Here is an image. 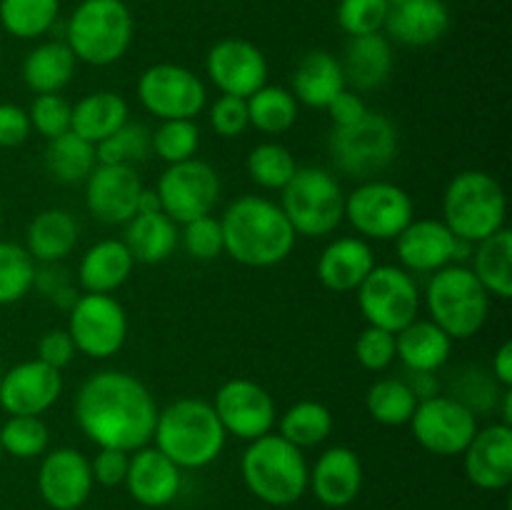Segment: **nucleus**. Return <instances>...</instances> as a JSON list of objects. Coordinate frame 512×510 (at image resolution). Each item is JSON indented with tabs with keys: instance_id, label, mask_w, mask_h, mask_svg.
Instances as JSON below:
<instances>
[{
	"instance_id": "nucleus-1",
	"label": "nucleus",
	"mask_w": 512,
	"mask_h": 510,
	"mask_svg": "<svg viewBox=\"0 0 512 510\" xmlns=\"http://www.w3.org/2000/svg\"><path fill=\"white\" fill-rule=\"evenodd\" d=\"M73 413L90 443L133 453L153 440L158 403L133 373L100 370L78 388Z\"/></svg>"
},
{
	"instance_id": "nucleus-2",
	"label": "nucleus",
	"mask_w": 512,
	"mask_h": 510,
	"mask_svg": "<svg viewBox=\"0 0 512 510\" xmlns=\"http://www.w3.org/2000/svg\"><path fill=\"white\" fill-rule=\"evenodd\" d=\"M225 253L248 268H273L295 248L293 225L278 203L260 195H240L220 218Z\"/></svg>"
},
{
	"instance_id": "nucleus-3",
	"label": "nucleus",
	"mask_w": 512,
	"mask_h": 510,
	"mask_svg": "<svg viewBox=\"0 0 512 510\" xmlns=\"http://www.w3.org/2000/svg\"><path fill=\"white\" fill-rule=\"evenodd\" d=\"M225 438L228 433L208 400L178 398L158 410L153 430L155 448L180 470H198L218 460Z\"/></svg>"
},
{
	"instance_id": "nucleus-4",
	"label": "nucleus",
	"mask_w": 512,
	"mask_h": 510,
	"mask_svg": "<svg viewBox=\"0 0 512 510\" xmlns=\"http://www.w3.org/2000/svg\"><path fill=\"white\" fill-rule=\"evenodd\" d=\"M240 475L255 498L285 508L305 495L310 468L298 445L288 443L283 435L268 433L250 440L240 458Z\"/></svg>"
},
{
	"instance_id": "nucleus-5",
	"label": "nucleus",
	"mask_w": 512,
	"mask_h": 510,
	"mask_svg": "<svg viewBox=\"0 0 512 510\" xmlns=\"http://www.w3.org/2000/svg\"><path fill=\"white\" fill-rule=\"evenodd\" d=\"M503 185L485 170H463L453 175L443 195V223L458 240L475 245L505 228Z\"/></svg>"
},
{
	"instance_id": "nucleus-6",
	"label": "nucleus",
	"mask_w": 512,
	"mask_h": 510,
	"mask_svg": "<svg viewBox=\"0 0 512 510\" xmlns=\"http://www.w3.org/2000/svg\"><path fill=\"white\" fill-rule=\"evenodd\" d=\"M425 305L430 320L450 340H468L488 320L490 295L468 265L453 263L435 270L425 288Z\"/></svg>"
},
{
	"instance_id": "nucleus-7",
	"label": "nucleus",
	"mask_w": 512,
	"mask_h": 510,
	"mask_svg": "<svg viewBox=\"0 0 512 510\" xmlns=\"http://www.w3.org/2000/svg\"><path fill=\"white\" fill-rule=\"evenodd\" d=\"M133 13L123 0H83L68 20V48L88 65H113L133 43Z\"/></svg>"
},
{
	"instance_id": "nucleus-8",
	"label": "nucleus",
	"mask_w": 512,
	"mask_h": 510,
	"mask_svg": "<svg viewBox=\"0 0 512 510\" xmlns=\"http://www.w3.org/2000/svg\"><path fill=\"white\" fill-rule=\"evenodd\" d=\"M280 210L295 235L303 238H325L345 218V193L338 178L325 168H298L285 185Z\"/></svg>"
},
{
	"instance_id": "nucleus-9",
	"label": "nucleus",
	"mask_w": 512,
	"mask_h": 510,
	"mask_svg": "<svg viewBox=\"0 0 512 510\" xmlns=\"http://www.w3.org/2000/svg\"><path fill=\"white\" fill-rule=\"evenodd\" d=\"M330 158L340 173L358 180H373L393 165L398 155V128L383 113H368L353 125L333 128L328 140Z\"/></svg>"
},
{
	"instance_id": "nucleus-10",
	"label": "nucleus",
	"mask_w": 512,
	"mask_h": 510,
	"mask_svg": "<svg viewBox=\"0 0 512 510\" xmlns=\"http://www.w3.org/2000/svg\"><path fill=\"white\" fill-rule=\"evenodd\" d=\"M413 215L408 190L390 180H363L345 195V218L363 240H395Z\"/></svg>"
},
{
	"instance_id": "nucleus-11",
	"label": "nucleus",
	"mask_w": 512,
	"mask_h": 510,
	"mask_svg": "<svg viewBox=\"0 0 512 510\" xmlns=\"http://www.w3.org/2000/svg\"><path fill=\"white\" fill-rule=\"evenodd\" d=\"M358 305L373 328L400 333L418 320L420 290L413 275L398 265H375L358 288Z\"/></svg>"
},
{
	"instance_id": "nucleus-12",
	"label": "nucleus",
	"mask_w": 512,
	"mask_h": 510,
	"mask_svg": "<svg viewBox=\"0 0 512 510\" xmlns=\"http://www.w3.org/2000/svg\"><path fill=\"white\" fill-rule=\"evenodd\" d=\"M220 190L223 185L218 170L200 158L168 165L155 185L163 213L180 225L213 213L220 200Z\"/></svg>"
},
{
	"instance_id": "nucleus-13",
	"label": "nucleus",
	"mask_w": 512,
	"mask_h": 510,
	"mask_svg": "<svg viewBox=\"0 0 512 510\" xmlns=\"http://www.w3.org/2000/svg\"><path fill=\"white\" fill-rule=\"evenodd\" d=\"M138 98L158 120H195L208 103V90L185 65L158 63L140 73Z\"/></svg>"
},
{
	"instance_id": "nucleus-14",
	"label": "nucleus",
	"mask_w": 512,
	"mask_h": 510,
	"mask_svg": "<svg viewBox=\"0 0 512 510\" xmlns=\"http://www.w3.org/2000/svg\"><path fill=\"white\" fill-rule=\"evenodd\" d=\"M78 353L105 360L120 353L128 338V315L113 295L85 293L70 305L68 328Z\"/></svg>"
},
{
	"instance_id": "nucleus-15",
	"label": "nucleus",
	"mask_w": 512,
	"mask_h": 510,
	"mask_svg": "<svg viewBox=\"0 0 512 510\" xmlns=\"http://www.w3.org/2000/svg\"><path fill=\"white\" fill-rule=\"evenodd\" d=\"M408 425L420 448L440 458H450V455H463L473 435L478 433V415L453 395L435 393L418 400V408Z\"/></svg>"
},
{
	"instance_id": "nucleus-16",
	"label": "nucleus",
	"mask_w": 512,
	"mask_h": 510,
	"mask_svg": "<svg viewBox=\"0 0 512 510\" xmlns=\"http://www.w3.org/2000/svg\"><path fill=\"white\" fill-rule=\"evenodd\" d=\"M213 408L225 433L248 440V443L260 435L273 433L275 423H278V408H275L273 395L250 378L225 380L215 393Z\"/></svg>"
},
{
	"instance_id": "nucleus-17",
	"label": "nucleus",
	"mask_w": 512,
	"mask_h": 510,
	"mask_svg": "<svg viewBox=\"0 0 512 510\" xmlns=\"http://www.w3.org/2000/svg\"><path fill=\"white\" fill-rule=\"evenodd\" d=\"M205 73L223 95L250 98L268 85V60L250 40L223 38L208 50Z\"/></svg>"
},
{
	"instance_id": "nucleus-18",
	"label": "nucleus",
	"mask_w": 512,
	"mask_h": 510,
	"mask_svg": "<svg viewBox=\"0 0 512 510\" xmlns=\"http://www.w3.org/2000/svg\"><path fill=\"white\" fill-rule=\"evenodd\" d=\"M395 250L408 273H435V270L463 260L470 243L458 240L443 220H410L395 238Z\"/></svg>"
},
{
	"instance_id": "nucleus-19",
	"label": "nucleus",
	"mask_w": 512,
	"mask_h": 510,
	"mask_svg": "<svg viewBox=\"0 0 512 510\" xmlns=\"http://www.w3.org/2000/svg\"><path fill=\"white\" fill-rule=\"evenodd\" d=\"M63 393L60 370L43 360H25L3 370L0 380V408L8 415H43L53 408Z\"/></svg>"
},
{
	"instance_id": "nucleus-20",
	"label": "nucleus",
	"mask_w": 512,
	"mask_h": 510,
	"mask_svg": "<svg viewBox=\"0 0 512 510\" xmlns=\"http://www.w3.org/2000/svg\"><path fill=\"white\" fill-rule=\"evenodd\" d=\"M143 183L130 165H95L85 180V205L105 225H125L138 213Z\"/></svg>"
},
{
	"instance_id": "nucleus-21",
	"label": "nucleus",
	"mask_w": 512,
	"mask_h": 510,
	"mask_svg": "<svg viewBox=\"0 0 512 510\" xmlns=\"http://www.w3.org/2000/svg\"><path fill=\"white\" fill-rule=\"evenodd\" d=\"M93 483L90 460L75 448L50 450L40 463V498L53 510H78L93 493Z\"/></svg>"
},
{
	"instance_id": "nucleus-22",
	"label": "nucleus",
	"mask_w": 512,
	"mask_h": 510,
	"mask_svg": "<svg viewBox=\"0 0 512 510\" xmlns=\"http://www.w3.org/2000/svg\"><path fill=\"white\" fill-rule=\"evenodd\" d=\"M465 475L480 490H503L512 483V425L495 423L473 435L463 450Z\"/></svg>"
},
{
	"instance_id": "nucleus-23",
	"label": "nucleus",
	"mask_w": 512,
	"mask_h": 510,
	"mask_svg": "<svg viewBox=\"0 0 512 510\" xmlns=\"http://www.w3.org/2000/svg\"><path fill=\"white\" fill-rule=\"evenodd\" d=\"M183 475L180 468L170 458H165L155 445H143V448L130 453L128 475H125V488L145 508H163L173 503L180 493Z\"/></svg>"
},
{
	"instance_id": "nucleus-24",
	"label": "nucleus",
	"mask_w": 512,
	"mask_h": 510,
	"mask_svg": "<svg viewBox=\"0 0 512 510\" xmlns=\"http://www.w3.org/2000/svg\"><path fill=\"white\" fill-rule=\"evenodd\" d=\"M308 488H313L315 498L328 508H345L353 503L363 488V463L358 453L345 445L325 450L310 470Z\"/></svg>"
},
{
	"instance_id": "nucleus-25",
	"label": "nucleus",
	"mask_w": 512,
	"mask_h": 510,
	"mask_svg": "<svg viewBox=\"0 0 512 510\" xmlns=\"http://www.w3.org/2000/svg\"><path fill=\"white\" fill-rule=\"evenodd\" d=\"M450 28V10L445 0H400L390 5L385 35L400 45L428 48L438 43Z\"/></svg>"
},
{
	"instance_id": "nucleus-26",
	"label": "nucleus",
	"mask_w": 512,
	"mask_h": 510,
	"mask_svg": "<svg viewBox=\"0 0 512 510\" xmlns=\"http://www.w3.org/2000/svg\"><path fill=\"white\" fill-rule=\"evenodd\" d=\"M393 65V43L383 33L353 35V38H348L343 50V60H340L345 85H350V90L380 88V85L388 83L390 73H393Z\"/></svg>"
},
{
	"instance_id": "nucleus-27",
	"label": "nucleus",
	"mask_w": 512,
	"mask_h": 510,
	"mask_svg": "<svg viewBox=\"0 0 512 510\" xmlns=\"http://www.w3.org/2000/svg\"><path fill=\"white\" fill-rule=\"evenodd\" d=\"M375 268V253L363 238H335L323 248L318 258V278L333 293H350Z\"/></svg>"
},
{
	"instance_id": "nucleus-28",
	"label": "nucleus",
	"mask_w": 512,
	"mask_h": 510,
	"mask_svg": "<svg viewBox=\"0 0 512 510\" xmlns=\"http://www.w3.org/2000/svg\"><path fill=\"white\" fill-rule=\"evenodd\" d=\"M293 98L308 108L325 110L338 93H343L345 85L340 60L328 50H310L298 60L293 70Z\"/></svg>"
},
{
	"instance_id": "nucleus-29",
	"label": "nucleus",
	"mask_w": 512,
	"mask_h": 510,
	"mask_svg": "<svg viewBox=\"0 0 512 510\" xmlns=\"http://www.w3.org/2000/svg\"><path fill=\"white\" fill-rule=\"evenodd\" d=\"M133 255L123 240H100L85 250L78 265V280L85 293L113 295L133 273Z\"/></svg>"
},
{
	"instance_id": "nucleus-30",
	"label": "nucleus",
	"mask_w": 512,
	"mask_h": 510,
	"mask_svg": "<svg viewBox=\"0 0 512 510\" xmlns=\"http://www.w3.org/2000/svg\"><path fill=\"white\" fill-rule=\"evenodd\" d=\"M453 353V340L433 320H413L395 333V355L410 373H438Z\"/></svg>"
},
{
	"instance_id": "nucleus-31",
	"label": "nucleus",
	"mask_w": 512,
	"mask_h": 510,
	"mask_svg": "<svg viewBox=\"0 0 512 510\" xmlns=\"http://www.w3.org/2000/svg\"><path fill=\"white\" fill-rule=\"evenodd\" d=\"M128 100L113 90H95L83 95L70 110V130L88 143L98 145L128 123Z\"/></svg>"
},
{
	"instance_id": "nucleus-32",
	"label": "nucleus",
	"mask_w": 512,
	"mask_h": 510,
	"mask_svg": "<svg viewBox=\"0 0 512 510\" xmlns=\"http://www.w3.org/2000/svg\"><path fill=\"white\" fill-rule=\"evenodd\" d=\"M78 245V223L63 208H45L30 220L25 250L40 263H60Z\"/></svg>"
},
{
	"instance_id": "nucleus-33",
	"label": "nucleus",
	"mask_w": 512,
	"mask_h": 510,
	"mask_svg": "<svg viewBox=\"0 0 512 510\" xmlns=\"http://www.w3.org/2000/svg\"><path fill=\"white\" fill-rule=\"evenodd\" d=\"M178 223L165 213H138L125 223V238L135 263L155 265L163 263L178 248Z\"/></svg>"
},
{
	"instance_id": "nucleus-34",
	"label": "nucleus",
	"mask_w": 512,
	"mask_h": 510,
	"mask_svg": "<svg viewBox=\"0 0 512 510\" xmlns=\"http://www.w3.org/2000/svg\"><path fill=\"white\" fill-rule=\"evenodd\" d=\"M75 55L63 40H50L30 50L23 60V80L33 93H60L75 75Z\"/></svg>"
},
{
	"instance_id": "nucleus-35",
	"label": "nucleus",
	"mask_w": 512,
	"mask_h": 510,
	"mask_svg": "<svg viewBox=\"0 0 512 510\" xmlns=\"http://www.w3.org/2000/svg\"><path fill=\"white\" fill-rule=\"evenodd\" d=\"M475 278L483 283L488 295L508 300L512 295V233L498 230L490 238L475 243L473 268Z\"/></svg>"
},
{
	"instance_id": "nucleus-36",
	"label": "nucleus",
	"mask_w": 512,
	"mask_h": 510,
	"mask_svg": "<svg viewBox=\"0 0 512 510\" xmlns=\"http://www.w3.org/2000/svg\"><path fill=\"white\" fill-rule=\"evenodd\" d=\"M98 165L95 145L75 135L73 130L48 140L45 148V170L58 183H83Z\"/></svg>"
},
{
	"instance_id": "nucleus-37",
	"label": "nucleus",
	"mask_w": 512,
	"mask_h": 510,
	"mask_svg": "<svg viewBox=\"0 0 512 510\" xmlns=\"http://www.w3.org/2000/svg\"><path fill=\"white\" fill-rule=\"evenodd\" d=\"M278 428L288 443L303 448H315V445L325 443L333 433V413L328 405L318 403V400H300V403L290 405L278 420Z\"/></svg>"
},
{
	"instance_id": "nucleus-38",
	"label": "nucleus",
	"mask_w": 512,
	"mask_h": 510,
	"mask_svg": "<svg viewBox=\"0 0 512 510\" xmlns=\"http://www.w3.org/2000/svg\"><path fill=\"white\" fill-rule=\"evenodd\" d=\"M245 103H248L250 125L260 133H288L298 120V100L288 88H280V85H263L250 98H245Z\"/></svg>"
},
{
	"instance_id": "nucleus-39",
	"label": "nucleus",
	"mask_w": 512,
	"mask_h": 510,
	"mask_svg": "<svg viewBox=\"0 0 512 510\" xmlns=\"http://www.w3.org/2000/svg\"><path fill=\"white\" fill-rule=\"evenodd\" d=\"M370 418L380 425H408L418 408V395L403 378L375 380L365 395Z\"/></svg>"
},
{
	"instance_id": "nucleus-40",
	"label": "nucleus",
	"mask_w": 512,
	"mask_h": 510,
	"mask_svg": "<svg viewBox=\"0 0 512 510\" xmlns=\"http://www.w3.org/2000/svg\"><path fill=\"white\" fill-rule=\"evenodd\" d=\"M60 0H0V25L20 40L40 38L53 28Z\"/></svg>"
},
{
	"instance_id": "nucleus-41",
	"label": "nucleus",
	"mask_w": 512,
	"mask_h": 510,
	"mask_svg": "<svg viewBox=\"0 0 512 510\" xmlns=\"http://www.w3.org/2000/svg\"><path fill=\"white\" fill-rule=\"evenodd\" d=\"M50 430L40 415H10L0 428V448L13 458L30 460L48 453Z\"/></svg>"
},
{
	"instance_id": "nucleus-42",
	"label": "nucleus",
	"mask_w": 512,
	"mask_h": 510,
	"mask_svg": "<svg viewBox=\"0 0 512 510\" xmlns=\"http://www.w3.org/2000/svg\"><path fill=\"white\" fill-rule=\"evenodd\" d=\"M35 260L18 243L0 240V305L23 300L35 288Z\"/></svg>"
},
{
	"instance_id": "nucleus-43",
	"label": "nucleus",
	"mask_w": 512,
	"mask_h": 510,
	"mask_svg": "<svg viewBox=\"0 0 512 510\" xmlns=\"http://www.w3.org/2000/svg\"><path fill=\"white\" fill-rule=\"evenodd\" d=\"M298 170L293 153L280 143H260L248 155V175L265 190H283Z\"/></svg>"
},
{
	"instance_id": "nucleus-44",
	"label": "nucleus",
	"mask_w": 512,
	"mask_h": 510,
	"mask_svg": "<svg viewBox=\"0 0 512 510\" xmlns=\"http://www.w3.org/2000/svg\"><path fill=\"white\" fill-rule=\"evenodd\" d=\"M150 153H153L150 130L143 123H130V120L95 145L98 163L103 165H130L133 168L135 163H143Z\"/></svg>"
},
{
	"instance_id": "nucleus-45",
	"label": "nucleus",
	"mask_w": 512,
	"mask_h": 510,
	"mask_svg": "<svg viewBox=\"0 0 512 510\" xmlns=\"http://www.w3.org/2000/svg\"><path fill=\"white\" fill-rule=\"evenodd\" d=\"M153 153L168 165L195 158L200 148V128L195 120H160L150 133Z\"/></svg>"
},
{
	"instance_id": "nucleus-46",
	"label": "nucleus",
	"mask_w": 512,
	"mask_h": 510,
	"mask_svg": "<svg viewBox=\"0 0 512 510\" xmlns=\"http://www.w3.org/2000/svg\"><path fill=\"white\" fill-rule=\"evenodd\" d=\"M388 10V0H340L338 25L348 38H353V35L383 33Z\"/></svg>"
},
{
	"instance_id": "nucleus-47",
	"label": "nucleus",
	"mask_w": 512,
	"mask_h": 510,
	"mask_svg": "<svg viewBox=\"0 0 512 510\" xmlns=\"http://www.w3.org/2000/svg\"><path fill=\"white\" fill-rule=\"evenodd\" d=\"M448 395H453L455 400H460L465 408H470L478 415L495 408V400H498V383L493 380V375L483 373V370L465 368L460 370L458 378L453 380V390H450Z\"/></svg>"
},
{
	"instance_id": "nucleus-48",
	"label": "nucleus",
	"mask_w": 512,
	"mask_h": 510,
	"mask_svg": "<svg viewBox=\"0 0 512 510\" xmlns=\"http://www.w3.org/2000/svg\"><path fill=\"white\" fill-rule=\"evenodd\" d=\"M70 110L73 105L60 93H45L33 100L28 110V118L33 130H38L45 140H53L70 130Z\"/></svg>"
},
{
	"instance_id": "nucleus-49",
	"label": "nucleus",
	"mask_w": 512,
	"mask_h": 510,
	"mask_svg": "<svg viewBox=\"0 0 512 510\" xmlns=\"http://www.w3.org/2000/svg\"><path fill=\"white\" fill-rule=\"evenodd\" d=\"M180 238H183V248L195 260H215L225 253L223 228H220V220H215L213 215H203V218L185 223Z\"/></svg>"
},
{
	"instance_id": "nucleus-50",
	"label": "nucleus",
	"mask_w": 512,
	"mask_h": 510,
	"mask_svg": "<svg viewBox=\"0 0 512 510\" xmlns=\"http://www.w3.org/2000/svg\"><path fill=\"white\" fill-rule=\"evenodd\" d=\"M355 358L365 370H373V373L390 368L393 360L398 358L395 355V333L368 325L355 340Z\"/></svg>"
},
{
	"instance_id": "nucleus-51",
	"label": "nucleus",
	"mask_w": 512,
	"mask_h": 510,
	"mask_svg": "<svg viewBox=\"0 0 512 510\" xmlns=\"http://www.w3.org/2000/svg\"><path fill=\"white\" fill-rule=\"evenodd\" d=\"M210 125L220 138H240L250 128L248 103L235 95H220L210 108Z\"/></svg>"
},
{
	"instance_id": "nucleus-52",
	"label": "nucleus",
	"mask_w": 512,
	"mask_h": 510,
	"mask_svg": "<svg viewBox=\"0 0 512 510\" xmlns=\"http://www.w3.org/2000/svg\"><path fill=\"white\" fill-rule=\"evenodd\" d=\"M130 453L118 448H98V455L90 460V470H93V480L105 488H115V485L125 483L128 475Z\"/></svg>"
},
{
	"instance_id": "nucleus-53",
	"label": "nucleus",
	"mask_w": 512,
	"mask_h": 510,
	"mask_svg": "<svg viewBox=\"0 0 512 510\" xmlns=\"http://www.w3.org/2000/svg\"><path fill=\"white\" fill-rule=\"evenodd\" d=\"M35 285H38L50 300H55L60 308L70 310V305L78 298L75 288L68 283V273H65L63 268H58V263H45L43 270H35Z\"/></svg>"
},
{
	"instance_id": "nucleus-54",
	"label": "nucleus",
	"mask_w": 512,
	"mask_h": 510,
	"mask_svg": "<svg viewBox=\"0 0 512 510\" xmlns=\"http://www.w3.org/2000/svg\"><path fill=\"white\" fill-rule=\"evenodd\" d=\"M30 125L28 110L13 103H0V148H18L28 140Z\"/></svg>"
},
{
	"instance_id": "nucleus-55",
	"label": "nucleus",
	"mask_w": 512,
	"mask_h": 510,
	"mask_svg": "<svg viewBox=\"0 0 512 510\" xmlns=\"http://www.w3.org/2000/svg\"><path fill=\"white\" fill-rule=\"evenodd\" d=\"M75 353H78V350H75L73 338H70L68 330H48L38 343V360H43L45 365H50V368L55 370H63L65 365H70Z\"/></svg>"
},
{
	"instance_id": "nucleus-56",
	"label": "nucleus",
	"mask_w": 512,
	"mask_h": 510,
	"mask_svg": "<svg viewBox=\"0 0 512 510\" xmlns=\"http://www.w3.org/2000/svg\"><path fill=\"white\" fill-rule=\"evenodd\" d=\"M325 110H328L333 128H345V125H353L355 120L363 118V115L368 113V105H365V100L360 98L358 90L345 88L343 93L335 95L333 103H330Z\"/></svg>"
},
{
	"instance_id": "nucleus-57",
	"label": "nucleus",
	"mask_w": 512,
	"mask_h": 510,
	"mask_svg": "<svg viewBox=\"0 0 512 510\" xmlns=\"http://www.w3.org/2000/svg\"><path fill=\"white\" fill-rule=\"evenodd\" d=\"M490 375H493V380L500 385V388H512V343L510 340H505V343L495 350Z\"/></svg>"
},
{
	"instance_id": "nucleus-58",
	"label": "nucleus",
	"mask_w": 512,
	"mask_h": 510,
	"mask_svg": "<svg viewBox=\"0 0 512 510\" xmlns=\"http://www.w3.org/2000/svg\"><path fill=\"white\" fill-rule=\"evenodd\" d=\"M138 213H163V208H160V198H158V193H155V188L140 190ZM138 213H135V215H138Z\"/></svg>"
},
{
	"instance_id": "nucleus-59",
	"label": "nucleus",
	"mask_w": 512,
	"mask_h": 510,
	"mask_svg": "<svg viewBox=\"0 0 512 510\" xmlns=\"http://www.w3.org/2000/svg\"><path fill=\"white\" fill-rule=\"evenodd\" d=\"M503 405H500V408H503V423L505 425H512V388H503Z\"/></svg>"
},
{
	"instance_id": "nucleus-60",
	"label": "nucleus",
	"mask_w": 512,
	"mask_h": 510,
	"mask_svg": "<svg viewBox=\"0 0 512 510\" xmlns=\"http://www.w3.org/2000/svg\"><path fill=\"white\" fill-rule=\"evenodd\" d=\"M0 223H3V205H0Z\"/></svg>"
},
{
	"instance_id": "nucleus-61",
	"label": "nucleus",
	"mask_w": 512,
	"mask_h": 510,
	"mask_svg": "<svg viewBox=\"0 0 512 510\" xmlns=\"http://www.w3.org/2000/svg\"><path fill=\"white\" fill-rule=\"evenodd\" d=\"M0 380H3V368H0Z\"/></svg>"
},
{
	"instance_id": "nucleus-62",
	"label": "nucleus",
	"mask_w": 512,
	"mask_h": 510,
	"mask_svg": "<svg viewBox=\"0 0 512 510\" xmlns=\"http://www.w3.org/2000/svg\"><path fill=\"white\" fill-rule=\"evenodd\" d=\"M0 460H3V448H0Z\"/></svg>"
}]
</instances>
